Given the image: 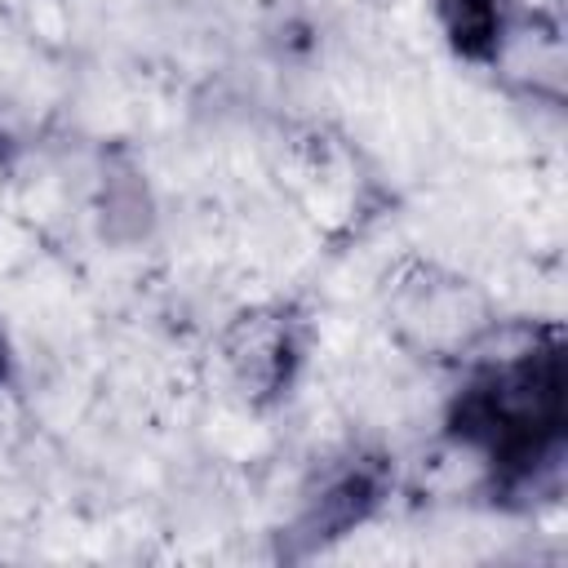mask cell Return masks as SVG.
<instances>
[{
    "mask_svg": "<svg viewBox=\"0 0 568 568\" xmlns=\"http://www.w3.org/2000/svg\"><path fill=\"white\" fill-rule=\"evenodd\" d=\"M564 359L559 346H528L484 368L453 408V435L501 479H532L564 444Z\"/></svg>",
    "mask_w": 568,
    "mask_h": 568,
    "instance_id": "obj_1",
    "label": "cell"
},
{
    "mask_svg": "<svg viewBox=\"0 0 568 568\" xmlns=\"http://www.w3.org/2000/svg\"><path fill=\"white\" fill-rule=\"evenodd\" d=\"M386 324L413 355L457 359L488 337L493 311L470 280L444 266H408L386 293Z\"/></svg>",
    "mask_w": 568,
    "mask_h": 568,
    "instance_id": "obj_2",
    "label": "cell"
},
{
    "mask_svg": "<svg viewBox=\"0 0 568 568\" xmlns=\"http://www.w3.org/2000/svg\"><path fill=\"white\" fill-rule=\"evenodd\" d=\"M297 328L284 311H253L240 315L226 337V364L235 368L240 386L248 390H280L297 368Z\"/></svg>",
    "mask_w": 568,
    "mask_h": 568,
    "instance_id": "obj_3",
    "label": "cell"
},
{
    "mask_svg": "<svg viewBox=\"0 0 568 568\" xmlns=\"http://www.w3.org/2000/svg\"><path fill=\"white\" fill-rule=\"evenodd\" d=\"M382 497V475L373 466H346L337 475H328L302 506L297 524H293V537L302 541V550H315L342 532H351L355 524H364L373 515Z\"/></svg>",
    "mask_w": 568,
    "mask_h": 568,
    "instance_id": "obj_4",
    "label": "cell"
},
{
    "mask_svg": "<svg viewBox=\"0 0 568 568\" xmlns=\"http://www.w3.org/2000/svg\"><path fill=\"white\" fill-rule=\"evenodd\" d=\"M444 27L466 58H497L510 36L501 0H444Z\"/></svg>",
    "mask_w": 568,
    "mask_h": 568,
    "instance_id": "obj_5",
    "label": "cell"
},
{
    "mask_svg": "<svg viewBox=\"0 0 568 568\" xmlns=\"http://www.w3.org/2000/svg\"><path fill=\"white\" fill-rule=\"evenodd\" d=\"M9 377V337H4V328H0V382Z\"/></svg>",
    "mask_w": 568,
    "mask_h": 568,
    "instance_id": "obj_6",
    "label": "cell"
}]
</instances>
